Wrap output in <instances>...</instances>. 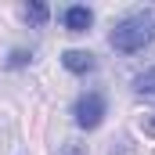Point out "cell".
<instances>
[{"instance_id": "obj_1", "label": "cell", "mask_w": 155, "mask_h": 155, "mask_svg": "<svg viewBox=\"0 0 155 155\" xmlns=\"http://www.w3.org/2000/svg\"><path fill=\"white\" fill-rule=\"evenodd\" d=\"M155 40V7L130 11L126 18H119L108 33V47L119 54H137Z\"/></svg>"}, {"instance_id": "obj_2", "label": "cell", "mask_w": 155, "mask_h": 155, "mask_svg": "<svg viewBox=\"0 0 155 155\" xmlns=\"http://www.w3.org/2000/svg\"><path fill=\"white\" fill-rule=\"evenodd\" d=\"M105 108H108L105 94L101 90H87V94H79L76 105H72V119H76L79 130H97L101 119H105Z\"/></svg>"}, {"instance_id": "obj_3", "label": "cell", "mask_w": 155, "mask_h": 155, "mask_svg": "<svg viewBox=\"0 0 155 155\" xmlns=\"http://www.w3.org/2000/svg\"><path fill=\"white\" fill-rule=\"evenodd\" d=\"M61 25H65L69 33H87V29L94 25V11L83 7V4H72V7L61 11Z\"/></svg>"}, {"instance_id": "obj_4", "label": "cell", "mask_w": 155, "mask_h": 155, "mask_svg": "<svg viewBox=\"0 0 155 155\" xmlns=\"http://www.w3.org/2000/svg\"><path fill=\"white\" fill-rule=\"evenodd\" d=\"M61 65H65L72 76H87V72L97 69V58H94L90 51H65V54H61Z\"/></svg>"}, {"instance_id": "obj_5", "label": "cell", "mask_w": 155, "mask_h": 155, "mask_svg": "<svg viewBox=\"0 0 155 155\" xmlns=\"http://www.w3.org/2000/svg\"><path fill=\"white\" fill-rule=\"evenodd\" d=\"M134 90H137L141 97H155V65L134 76Z\"/></svg>"}, {"instance_id": "obj_6", "label": "cell", "mask_w": 155, "mask_h": 155, "mask_svg": "<svg viewBox=\"0 0 155 155\" xmlns=\"http://www.w3.org/2000/svg\"><path fill=\"white\" fill-rule=\"evenodd\" d=\"M22 18H25L29 25H43V22L51 18V11H47V4L33 0V4H25V7H22Z\"/></svg>"}, {"instance_id": "obj_7", "label": "cell", "mask_w": 155, "mask_h": 155, "mask_svg": "<svg viewBox=\"0 0 155 155\" xmlns=\"http://www.w3.org/2000/svg\"><path fill=\"white\" fill-rule=\"evenodd\" d=\"M29 61H33L29 51H11V54H7V69H25Z\"/></svg>"}, {"instance_id": "obj_8", "label": "cell", "mask_w": 155, "mask_h": 155, "mask_svg": "<svg viewBox=\"0 0 155 155\" xmlns=\"http://www.w3.org/2000/svg\"><path fill=\"white\" fill-rule=\"evenodd\" d=\"M54 155H87V148H83L79 141H65V144H58Z\"/></svg>"}, {"instance_id": "obj_9", "label": "cell", "mask_w": 155, "mask_h": 155, "mask_svg": "<svg viewBox=\"0 0 155 155\" xmlns=\"http://www.w3.org/2000/svg\"><path fill=\"white\" fill-rule=\"evenodd\" d=\"M144 134H148V137H155V116L144 119Z\"/></svg>"}]
</instances>
